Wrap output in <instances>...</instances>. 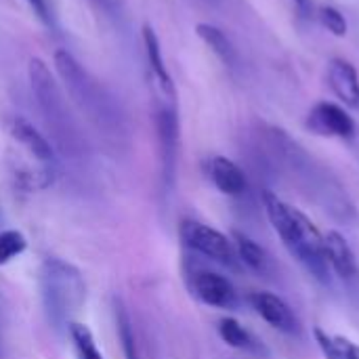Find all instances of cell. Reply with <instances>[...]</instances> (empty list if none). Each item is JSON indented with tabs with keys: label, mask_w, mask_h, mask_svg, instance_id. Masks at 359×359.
Segmentation results:
<instances>
[{
	"label": "cell",
	"mask_w": 359,
	"mask_h": 359,
	"mask_svg": "<svg viewBox=\"0 0 359 359\" xmlns=\"http://www.w3.org/2000/svg\"><path fill=\"white\" fill-rule=\"evenodd\" d=\"M263 206L276 233L288 252L322 284L330 282V265L326 261L324 236L320 229L294 206L280 200L276 194H263Z\"/></svg>",
	"instance_id": "cell-1"
},
{
	"label": "cell",
	"mask_w": 359,
	"mask_h": 359,
	"mask_svg": "<svg viewBox=\"0 0 359 359\" xmlns=\"http://www.w3.org/2000/svg\"><path fill=\"white\" fill-rule=\"evenodd\" d=\"M40 290L44 309L55 328L72 324V316L78 313L86 299L84 278L72 263L48 257L40 267Z\"/></svg>",
	"instance_id": "cell-2"
},
{
	"label": "cell",
	"mask_w": 359,
	"mask_h": 359,
	"mask_svg": "<svg viewBox=\"0 0 359 359\" xmlns=\"http://www.w3.org/2000/svg\"><path fill=\"white\" fill-rule=\"evenodd\" d=\"M55 69L65 86V90L72 95V99L78 103V107L99 126L118 124L120 109L114 99V95L95 78L90 76L78 59L67 50L55 53Z\"/></svg>",
	"instance_id": "cell-3"
},
{
	"label": "cell",
	"mask_w": 359,
	"mask_h": 359,
	"mask_svg": "<svg viewBox=\"0 0 359 359\" xmlns=\"http://www.w3.org/2000/svg\"><path fill=\"white\" fill-rule=\"evenodd\" d=\"M27 78H29L34 99H36L40 111L44 114L48 126H53L57 135L69 137V133L74 128L72 126V116H69L67 103H65V99L61 95V88H59L55 76L50 74L48 65L38 57L29 59Z\"/></svg>",
	"instance_id": "cell-4"
},
{
	"label": "cell",
	"mask_w": 359,
	"mask_h": 359,
	"mask_svg": "<svg viewBox=\"0 0 359 359\" xmlns=\"http://www.w3.org/2000/svg\"><path fill=\"white\" fill-rule=\"evenodd\" d=\"M181 240L194 252L204 255V257H208L221 265H227L231 269H238V255H236L233 242L225 233H221L204 223H198V221H183L181 223Z\"/></svg>",
	"instance_id": "cell-5"
},
{
	"label": "cell",
	"mask_w": 359,
	"mask_h": 359,
	"mask_svg": "<svg viewBox=\"0 0 359 359\" xmlns=\"http://www.w3.org/2000/svg\"><path fill=\"white\" fill-rule=\"evenodd\" d=\"M156 130L160 143V164L162 181L166 187H172L177 156H179V116L175 103H162L156 111Z\"/></svg>",
	"instance_id": "cell-6"
},
{
	"label": "cell",
	"mask_w": 359,
	"mask_h": 359,
	"mask_svg": "<svg viewBox=\"0 0 359 359\" xmlns=\"http://www.w3.org/2000/svg\"><path fill=\"white\" fill-rule=\"evenodd\" d=\"M191 292L208 307H217V309H233L238 305V292L233 288V284L210 269H198L196 273H191Z\"/></svg>",
	"instance_id": "cell-7"
},
{
	"label": "cell",
	"mask_w": 359,
	"mask_h": 359,
	"mask_svg": "<svg viewBox=\"0 0 359 359\" xmlns=\"http://www.w3.org/2000/svg\"><path fill=\"white\" fill-rule=\"evenodd\" d=\"M309 130L322 137H339V139H351L355 135V122L353 118L337 103L322 101L318 103L309 118H307Z\"/></svg>",
	"instance_id": "cell-8"
},
{
	"label": "cell",
	"mask_w": 359,
	"mask_h": 359,
	"mask_svg": "<svg viewBox=\"0 0 359 359\" xmlns=\"http://www.w3.org/2000/svg\"><path fill=\"white\" fill-rule=\"evenodd\" d=\"M250 305L271 328H276L284 334H299V330H301L299 318L288 307V303L284 299H280L278 294L255 292L250 297Z\"/></svg>",
	"instance_id": "cell-9"
},
{
	"label": "cell",
	"mask_w": 359,
	"mask_h": 359,
	"mask_svg": "<svg viewBox=\"0 0 359 359\" xmlns=\"http://www.w3.org/2000/svg\"><path fill=\"white\" fill-rule=\"evenodd\" d=\"M143 46H145L147 65H149V76H151V84H154L156 93L160 95L162 103H175L177 90H175L172 78H170V74H168V69H166V65H164L160 40H158L154 27H149V25L143 27Z\"/></svg>",
	"instance_id": "cell-10"
},
{
	"label": "cell",
	"mask_w": 359,
	"mask_h": 359,
	"mask_svg": "<svg viewBox=\"0 0 359 359\" xmlns=\"http://www.w3.org/2000/svg\"><path fill=\"white\" fill-rule=\"evenodd\" d=\"M6 130L13 137V141H17V145H21L34 160L42 162V164H53L55 162V151L50 147V143L46 141V137L42 133H38V128L27 122L25 118H11L6 122Z\"/></svg>",
	"instance_id": "cell-11"
},
{
	"label": "cell",
	"mask_w": 359,
	"mask_h": 359,
	"mask_svg": "<svg viewBox=\"0 0 359 359\" xmlns=\"http://www.w3.org/2000/svg\"><path fill=\"white\" fill-rule=\"evenodd\" d=\"M324 250H326V261L330 265V271H334L345 282L358 280V259H355L349 242L345 240V236H341L339 231H328L324 236Z\"/></svg>",
	"instance_id": "cell-12"
},
{
	"label": "cell",
	"mask_w": 359,
	"mask_h": 359,
	"mask_svg": "<svg viewBox=\"0 0 359 359\" xmlns=\"http://www.w3.org/2000/svg\"><path fill=\"white\" fill-rule=\"evenodd\" d=\"M328 84L332 93L351 109H359L358 69L345 59H332L328 65Z\"/></svg>",
	"instance_id": "cell-13"
},
{
	"label": "cell",
	"mask_w": 359,
	"mask_h": 359,
	"mask_svg": "<svg viewBox=\"0 0 359 359\" xmlns=\"http://www.w3.org/2000/svg\"><path fill=\"white\" fill-rule=\"evenodd\" d=\"M208 175H210V181L215 183V187L225 196H233V198L242 196L248 187L244 170L233 160H229L225 156H215L208 162Z\"/></svg>",
	"instance_id": "cell-14"
},
{
	"label": "cell",
	"mask_w": 359,
	"mask_h": 359,
	"mask_svg": "<svg viewBox=\"0 0 359 359\" xmlns=\"http://www.w3.org/2000/svg\"><path fill=\"white\" fill-rule=\"evenodd\" d=\"M233 248L238 255V261L242 265H246L248 269H252L259 276H267L271 271V259L267 255V250L257 244L252 238H248L242 231H233Z\"/></svg>",
	"instance_id": "cell-15"
},
{
	"label": "cell",
	"mask_w": 359,
	"mask_h": 359,
	"mask_svg": "<svg viewBox=\"0 0 359 359\" xmlns=\"http://www.w3.org/2000/svg\"><path fill=\"white\" fill-rule=\"evenodd\" d=\"M196 34L227 67H236L238 53H236V46L231 44V40L227 38V34L223 29H219L217 25H210V23H198Z\"/></svg>",
	"instance_id": "cell-16"
},
{
	"label": "cell",
	"mask_w": 359,
	"mask_h": 359,
	"mask_svg": "<svg viewBox=\"0 0 359 359\" xmlns=\"http://www.w3.org/2000/svg\"><path fill=\"white\" fill-rule=\"evenodd\" d=\"M219 334L223 339V343H227L229 347L233 349H240V351H255L259 353L263 347L259 345V341L233 318H223L219 322Z\"/></svg>",
	"instance_id": "cell-17"
},
{
	"label": "cell",
	"mask_w": 359,
	"mask_h": 359,
	"mask_svg": "<svg viewBox=\"0 0 359 359\" xmlns=\"http://www.w3.org/2000/svg\"><path fill=\"white\" fill-rule=\"evenodd\" d=\"M313 334L326 359H359V345H355L353 341L345 337H332L322 328H316Z\"/></svg>",
	"instance_id": "cell-18"
},
{
	"label": "cell",
	"mask_w": 359,
	"mask_h": 359,
	"mask_svg": "<svg viewBox=\"0 0 359 359\" xmlns=\"http://www.w3.org/2000/svg\"><path fill=\"white\" fill-rule=\"evenodd\" d=\"M116 328H118V339H120V345H122L124 359H141V351H139V345H137V337H135L130 316H128V311L124 309V305L120 301H116Z\"/></svg>",
	"instance_id": "cell-19"
},
{
	"label": "cell",
	"mask_w": 359,
	"mask_h": 359,
	"mask_svg": "<svg viewBox=\"0 0 359 359\" xmlns=\"http://www.w3.org/2000/svg\"><path fill=\"white\" fill-rule=\"evenodd\" d=\"M69 339L74 345V351L78 359H103L101 351L97 349L95 337L90 332L88 326L80 324V322H72L69 324Z\"/></svg>",
	"instance_id": "cell-20"
},
{
	"label": "cell",
	"mask_w": 359,
	"mask_h": 359,
	"mask_svg": "<svg viewBox=\"0 0 359 359\" xmlns=\"http://www.w3.org/2000/svg\"><path fill=\"white\" fill-rule=\"evenodd\" d=\"M27 248V240L17 229H4L0 231V265L11 263L13 259L21 257Z\"/></svg>",
	"instance_id": "cell-21"
},
{
	"label": "cell",
	"mask_w": 359,
	"mask_h": 359,
	"mask_svg": "<svg viewBox=\"0 0 359 359\" xmlns=\"http://www.w3.org/2000/svg\"><path fill=\"white\" fill-rule=\"evenodd\" d=\"M320 21H322V25H324L330 34H334V36H339V38L347 36V29H349L347 19H345V15H343L337 6H330V4L322 6V8H320Z\"/></svg>",
	"instance_id": "cell-22"
},
{
	"label": "cell",
	"mask_w": 359,
	"mask_h": 359,
	"mask_svg": "<svg viewBox=\"0 0 359 359\" xmlns=\"http://www.w3.org/2000/svg\"><path fill=\"white\" fill-rule=\"evenodd\" d=\"M97 13H101L103 17L111 19V21H118L120 19V0H86Z\"/></svg>",
	"instance_id": "cell-23"
},
{
	"label": "cell",
	"mask_w": 359,
	"mask_h": 359,
	"mask_svg": "<svg viewBox=\"0 0 359 359\" xmlns=\"http://www.w3.org/2000/svg\"><path fill=\"white\" fill-rule=\"evenodd\" d=\"M27 4L34 8V13H36L44 23H48V25H50V13H48V4H46V0H27Z\"/></svg>",
	"instance_id": "cell-24"
},
{
	"label": "cell",
	"mask_w": 359,
	"mask_h": 359,
	"mask_svg": "<svg viewBox=\"0 0 359 359\" xmlns=\"http://www.w3.org/2000/svg\"><path fill=\"white\" fill-rule=\"evenodd\" d=\"M297 4H299V8H303V11H307L309 8V0H294Z\"/></svg>",
	"instance_id": "cell-25"
}]
</instances>
